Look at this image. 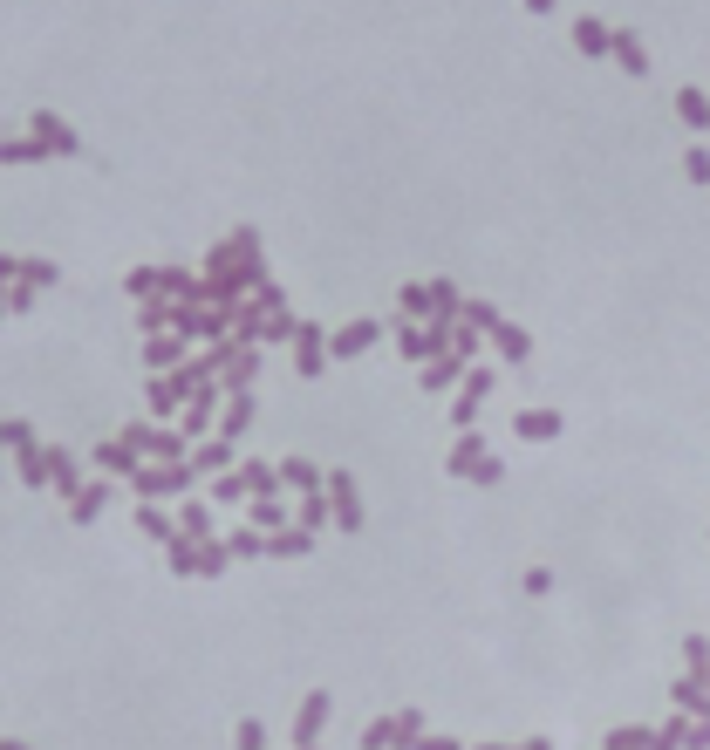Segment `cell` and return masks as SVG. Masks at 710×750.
I'll use <instances>...</instances> for the list:
<instances>
[{
	"label": "cell",
	"mask_w": 710,
	"mask_h": 750,
	"mask_svg": "<svg viewBox=\"0 0 710 750\" xmlns=\"http://www.w3.org/2000/svg\"><path fill=\"white\" fill-rule=\"evenodd\" d=\"M35 137H41V144H48V150H69V130H62L55 116H41V123H35Z\"/></svg>",
	"instance_id": "obj_1"
}]
</instances>
